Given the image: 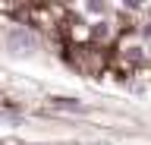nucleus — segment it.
Segmentation results:
<instances>
[{"label": "nucleus", "instance_id": "obj_1", "mask_svg": "<svg viewBox=\"0 0 151 145\" xmlns=\"http://www.w3.org/2000/svg\"><path fill=\"white\" fill-rule=\"evenodd\" d=\"M9 50H13V54H25V50H32L35 48V38H32V32H13V35H9Z\"/></svg>", "mask_w": 151, "mask_h": 145}]
</instances>
